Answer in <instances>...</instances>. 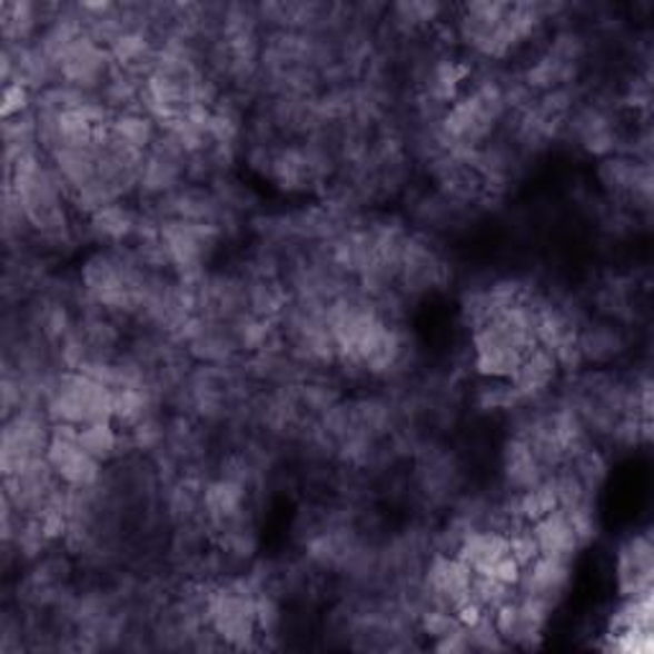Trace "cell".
I'll list each match as a JSON object with an SVG mask.
<instances>
[{
  "label": "cell",
  "mask_w": 654,
  "mask_h": 654,
  "mask_svg": "<svg viewBox=\"0 0 654 654\" xmlns=\"http://www.w3.org/2000/svg\"><path fill=\"white\" fill-rule=\"evenodd\" d=\"M553 606L535 596L516 593L512 601L494 611V624L509 650H537L547 636Z\"/></svg>",
  "instance_id": "cell-1"
},
{
  "label": "cell",
  "mask_w": 654,
  "mask_h": 654,
  "mask_svg": "<svg viewBox=\"0 0 654 654\" xmlns=\"http://www.w3.org/2000/svg\"><path fill=\"white\" fill-rule=\"evenodd\" d=\"M652 537L634 535L618 547L616 555V585L624 598L652 596Z\"/></svg>",
  "instance_id": "cell-2"
},
{
  "label": "cell",
  "mask_w": 654,
  "mask_h": 654,
  "mask_svg": "<svg viewBox=\"0 0 654 654\" xmlns=\"http://www.w3.org/2000/svg\"><path fill=\"white\" fill-rule=\"evenodd\" d=\"M571 588H573V563L539 555L535 563L522 571L516 593L535 596L553 608H557L567 598Z\"/></svg>",
  "instance_id": "cell-3"
},
{
  "label": "cell",
  "mask_w": 654,
  "mask_h": 654,
  "mask_svg": "<svg viewBox=\"0 0 654 654\" xmlns=\"http://www.w3.org/2000/svg\"><path fill=\"white\" fill-rule=\"evenodd\" d=\"M47 460L51 470L65 486L88 490L100 484L102 478V463L95 460L90 453H85L80 443H65V440H49L47 445Z\"/></svg>",
  "instance_id": "cell-4"
},
{
  "label": "cell",
  "mask_w": 654,
  "mask_h": 654,
  "mask_svg": "<svg viewBox=\"0 0 654 654\" xmlns=\"http://www.w3.org/2000/svg\"><path fill=\"white\" fill-rule=\"evenodd\" d=\"M549 473L553 470L537 458V453L532 450V445L524 440V437L514 435L512 440L504 445L502 476L509 494H522V490L542 484V480L549 478Z\"/></svg>",
  "instance_id": "cell-5"
},
{
  "label": "cell",
  "mask_w": 654,
  "mask_h": 654,
  "mask_svg": "<svg viewBox=\"0 0 654 654\" xmlns=\"http://www.w3.org/2000/svg\"><path fill=\"white\" fill-rule=\"evenodd\" d=\"M557 376H561V368H557L553 353L542 346H535L524 353L519 371L512 376V386L519 392L524 404H535L545 397Z\"/></svg>",
  "instance_id": "cell-6"
},
{
  "label": "cell",
  "mask_w": 654,
  "mask_h": 654,
  "mask_svg": "<svg viewBox=\"0 0 654 654\" xmlns=\"http://www.w3.org/2000/svg\"><path fill=\"white\" fill-rule=\"evenodd\" d=\"M532 532H535L539 555L545 557H555V561H565V563H575V557L581 555V542L575 537L573 524L567 519V514L563 506L549 512L542 519L532 522Z\"/></svg>",
  "instance_id": "cell-7"
},
{
  "label": "cell",
  "mask_w": 654,
  "mask_h": 654,
  "mask_svg": "<svg viewBox=\"0 0 654 654\" xmlns=\"http://www.w3.org/2000/svg\"><path fill=\"white\" fill-rule=\"evenodd\" d=\"M578 348L583 353L585 366H606L626 350V335L611 320L583 323L578 327Z\"/></svg>",
  "instance_id": "cell-8"
},
{
  "label": "cell",
  "mask_w": 654,
  "mask_h": 654,
  "mask_svg": "<svg viewBox=\"0 0 654 654\" xmlns=\"http://www.w3.org/2000/svg\"><path fill=\"white\" fill-rule=\"evenodd\" d=\"M455 555L466 563L473 573H490L502 557L509 555V539L494 529H473L455 549Z\"/></svg>",
  "instance_id": "cell-9"
},
{
  "label": "cell",
  "mask_w": 654,
  "mask_h": 654,
  "mask_svg": "<svg viewBox=\"0 0 654 654\" xmlns=\"http://www.w3.org/2000/svg\"><path fill=\"white\" fill-rule=\"evenodd\" d=\"M90 236L98 240V244L108 246H120L123 240L133 238V230L139 226V215H136L128 205L120 200L113 205H106V208L90 215Z\"/></svg>",
  "instance_id": "cell-10"
},
{
  "label": "cell",
  "mask_w": 654,
  "mask_h": 654,
  "mask_svg": "<svg viewBox=\"0 0 654 654\" xmlns=\"http://www.w3.org/2000/svg\"><path fill=\"white\" fill-rule=\"evenodd\" d=\"M110 128H113V136L120 143L131 146L136 151H149L161 133L157 120L143 110H128V113L113 116Z\"/></svg>",
  "instance_id": "cell-11"
},
{
  "label": "cell",
  "mask_w": 654,
  "mask_h": 654,
  "mask_svg": "<svg viewBox=\"0 0 654 654\" xmlns=\"http://www.w3.org/2000/svg\"><path fill=\"white\" fill-rule=\"evenodd\" d=\"M123 429H118L116 422H90L80 429V447L85 453H90L95 460H100L102 466L110 460H116L123 447Z\"/></svg>",
  "instance_id": "cell-12"
},
{
  "label": "cell",
  "mask_w": 654,
  "mask_h": 654,
  "mask_svg": "<svg viewBox=\"0 0 654 654\" xmlns=\"http://www.w3.org/2000/svg\"><path fill=\"white\" fill-rule=\"evenodd\" d=\"M514 504H516V514H519L522 522H537L542 516H547L553 509H557V490L553 486V478H545L542 484L532 486L522 494H514Z\"/></svg>",
  "instance_id": "cell-13"
},
{
  "label": "cell",
  "mask_w": 654,
  "mask_h": 654,
  "mask_svg": "<svg viewBox=\"0 0 654 654\" xmlns=\"http://www.w3.org/2000/svg\"><path fill=\"white\" fill-rule=\"evenodd\" d=\"M514 596H516L514 585H506L498 578H494V575L473 573L470 598L476 601V604L484 606V611H488V614H494L498 606H504L506 601H512Z\"/></svg>",
  "instance_id": "cell-14"
},
{
  "label": "cell",
  "mask_w": 654,
  "mask_h": 654,
  "mask_svg": "<svg viewBox=\"0 0 654 654\" xmlns=\"http://www.w3.org/2000/svg\"><path fill=\"white\" fill-rule=\"evenodd\" d=\"M417 626H419V632L433 642L443 640V636L458 632V630H466V626L458 622V616H455V611L443 608V606H427L417 616Z\"/></svg>",
  "instance_id": "cell-15"
},
{
  "label": "cell",
  "mask_w": 654,
  "mask_h": 654,
  "mask_svg": "<svg viewBox=\"0 0 654 654\" xmlns=\"http://www.w3.org/2000/svg\"><path fill=\"white\" fill-rule=\"evenodd\" d=\"M506 539H509V555L522 567L532 565L539 557V547H537L535 532H532V524H527V522L516 524L509 535H506Z\"/></svg>",
  "instance_id": "cell-16"
},
{
  "label": "cell",
  "mask_w": 654,
  "mask_h": 654,
  "mask_svg": "<svg viewBox=\"0 0 654 654\" xmlns=\"http://www.w3.org/2000/svg\"><path fill=\"white\" fill-rule=\"evenodd\" d=\"M468 632V642H470V652H504L509 650L506 642L498 634L496 624H494V614H486L480 618L478 624H473Z\"/></svg>",
  "instance_id": "cell-17"
},
{
  "label": "cell",
  "mask_w": 654,
  "mask_h": 654,
  "mask_svg": "<svg viewBox=\"0 0 654 654\" xmlns=\"http://www.w3.org/2000/svg\"><path fill=\"white\" fill-rule=\"evenodd\" d=\"M31 100H33L31 90L26 88V85H19V82L6 85L3 88V118L29 113V110H33Z\"/></svg>",
  "instance_id": "cell-18"
},
{
  "label": "cell",
  "mask_w": 654,
  "mask_h": 654,
  "mask_svg": "<svg viewBox=\"0 0 654 654\" xmlns=\"http://www.w3.org/2000/svg\"><path fill=\"white\" fill-rule=\"evenodd\" d=\"M522 571H524V567L516 563L512 555H506L494 567H490V573H486V575H494V578H498L506 585H514V588H516V585H519V578H522Z\"/></svg>",
  "instance_id": "cell-19"
},
{
  "label": "cell",
  "mask_w": 654,
  "mask_h": 654,
  "mask_svg": "<svg viewBox=\"0 0 654 654\" xmlns=\"http://www.w3.org/2000/svg\"><path fill=\"white\" fill-rule=\"evenodd\" d=\"M433 650L435 652H443V654H466V652H470L468 632L466 630H458V632L447 634V636H443V640L433 642Z\"/></svg>",
  "instance_id": "cell-20"
}]
</instances>
